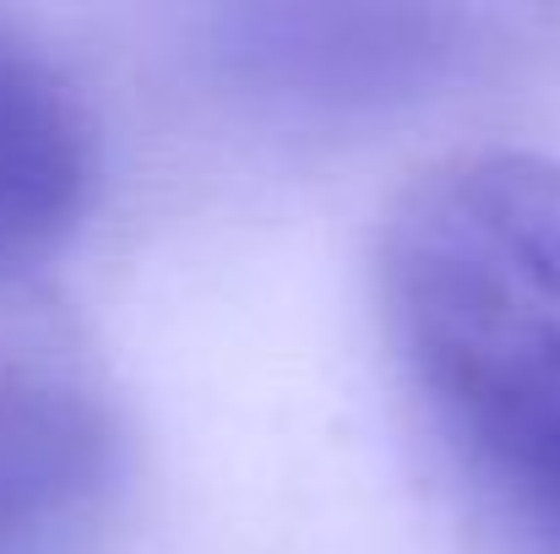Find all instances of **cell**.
<instances>
[{
	"instance_id": "cell-1",
	"label": "cell",
	"mask_w": 560,
	"mask_h": 554,
	"mask_svg": "<svg viewBox=\"0 0 560 554\" xmlns=\"http://www.w3.org/2000/svg\"><path fill=\"white\" fill-rule=\"evenodd\" d=\"M381 310L463 468L560 554V164L463 153L381 228Z\"/></svg>"
},
{
	"instance_id": "cell-3",
	"label": "cell",
	"mask_w": 560,
	"mask_h": 554,
	"mask_svg": "<svg viewBox=\"0 0 560 554\" xmlns=\"http://www.w3.org/2000/svg\"><path fill=\"white\" fill-rule=\"evenodd\" d=\"M115 424L55 365L0 343V533L44 522L109 479Z\"/></svg>"
},
{
	"instance_id": "cell-2",
	"label": "cell",
	"mask_w": 560,
	"mask_h": 554,
	"mask_svg": "<svg viewBox=\"0 0 560 554\" xmlns=\"http://www.w3.org/2000/svg\"><path fill=\"white\" fill-rule=\"evenodd\" d=\"M93 131L55 66L0 38V272L49 256L88 212Z\"/></svg>"
}]
</instances>
